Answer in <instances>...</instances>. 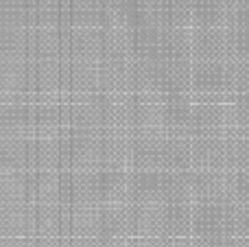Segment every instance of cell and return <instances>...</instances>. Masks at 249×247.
<instances>
[{
	"label": "cell",
	"mask_w": 249,
	"mask_h": 247,
	"mask_svg": "<svg viewBox=\"0 0 249 247\" xmlns=\"http://www.w3.org/2000/svg\"><path fill=\"white\" fill-rule=\"evenodd\" d=\"M190 241L199 247H225V206H190Z\"/></svg>",
	"instance_id": "cell-1"
},
{
	"label": "cell",
	"mask_w": 249,
	"mask_h": 247,
	"mask_svg": "<svg viewBox=\"0 0 249 247\" xmlns=\"http://www.w3.org/2000/svg\"><path fill=\"white\" fill-rule=\"evenodd\" d=\"M64 243L103 247V208H66Z\"/></svg>",
	"instance_id": "cell-2"
},
{
	"label": "cell",
	"mask_w": 249,
	"mask_h": 247,
	"mask_svg": "<svg viewBox=\"0 0 249 247\" xmlns=\"http://www.w3.org/2000/svg\"><path fill=\"white\" fill-rule=\"evenodd\" d=\"M66 134H103V99L99 94L88 99L64 101Z\"/></svg>",
	"instance_id": "cell-3"
},
{
	"label": "cell",
	"mask_w": 249,
	"mask_h": 247,
	"mask_svg": "<svg viewBox=\"0 0 249 247\" xmlns=\"http://www.w3.org/2000/svg\"><path fill=\"white\" fill-rule=\"evenodd\" d=\"M29 99L31 101L64 99V59L29 61Z\"/></svg>",
	"instance_id": "cell-4"
},
{
	"label": "cell",
	"mask_w": 249,
	"mask_h": 247,
	"mask_svg": "<svg viewBox=\"0 0 249 247\" xmlns=\"http://www.w3.org/2000/svg\"><path fill=\"white\" fill-rule=\"evenodd\" d=\"M190 96L193 101L225 99L223 61H193L190 64Z\"/></svg>",
	"instance_id": "cell-5"
},
{
	"label": "cell",
	"mask_w": 249,
	"mask_h": 247,
	"mask_svg": "<svg viewBox=\"0 0 249 247\" xmlns=\"http://www.w3.org/2000/svg\"><path fill=\"white\" fill-rule=\"evenodd\" d=\"M66 208H103L101 171H66Z\"/></svg>",
	"instance_id": "cell-6"
},
{
	"label": "cell",
	"mask_w": 249,
	"mask_h": 247,
	"mask_svg": "<svg viewBox=\"0 0 249 247\" xmlns=\"http://www.w3.org/2000/svg\"><path fill=\"white\" fill-rule=\"evenodd\" d=\"M66 171H101V136L66 134Z\"/></svg>",
	"instance_id": "cell-7"
},
{
	"label": "cell",
	"mask_w": 249,
	"mask_h": 247,
	"mask_svg": "<svg viewBox=\"0 0 249 247\" xmlns=\"http://www.w3.org/2000/svg\"><path fill=\"white\" fill-rule=\"evenodd\" d=\"M99 94V61H64V101Z\"/></svg>",
	"instance_id": "cell-8"
},
{
	"label": "cell",
	"mask_w": 249,
	"mask_h": 247,
	"mask_svg": "<svg viewBox=\"0 0 249 247\" xmlns=\"http://www.w3.org/2000/svg\"><path fill=\"white\" fill-rule=\"evenodd\" d=\"M29 204L66 208V171H29Z\"/></svg>",
	"instance_id": "cell-9"
},
{
	"label": "cell",
	"mask_w": 249,
	"mask_h": 247,
	"mask_svg": "<svg viewBox=\"0 0 249 247\" xmlns=\"http://www.w3.org/2000/svg\"><path fill=\"white\" fill-rule=\"evenodd\" d=\"M64 206H31V241H35V243H64Z\"/></svg>",
	"instance_id": "cell-10"
},
{
	"label": "cell",
	"mask_w": 249,
	"mask_h": 247,
	"mask_svg": "<svg viewBox=\"0 0 249 247\" xmlns=\"http://www.w3.org/2000/svg\"><path fill=\"white\" fill-rule=\"evenodd\" d=\"M138 232V206L123 204L103 206V239L105 243L114 241H136Z\"/></svg>",
	"instance_id": "cell-11"
},
{
	"label": "cell",
	"mask_w": 249,
	"mask_h": 247,
	"mask_svg": "<svg viewBox=\"0 0 249 247\" xmlns=\"http://www.w3.org/2000/svg\"><path fill=\"white\" fill-rule=\"evenodd\" d=\"M103 33L101 29H66L64 61H101Z\"/></svg>",
	"instance_id": "cell-12"
},
{
	"label": "cell",
	"mask_w": 249,
	"mask_h": 247,
	"mask_svg": "<svg viewBox=\"0 0 249 247\" xmlns=\"http://www.w3.org/2000/svg\"><path fill=\"white\" fill-rule=\"evenodd\" d=\"M66 136H31L29 171H66Z\"/></svg>",
	"instance_id": "cell-13"
},
{
	"label": "cell",
	"mask_w": 249,
	"mask_h": 247,
	"mask_svg": "<svg viewBox=\"0 0 249 247\" xmlns=\"http://www.w3.org/2000/svg\"><path fill=\"white\" fill-rule=\"evenodd\" d=\"M162 129L164 136L193 138V96H168L162 99Z\"/></svg>",
	"instance_id": "cell-14"
},
{
	"label": "cell",
	"mask_w": 249,
	"mask_h": 247,
	"mask_svg": "<svg viewBox=\"0 0 249 247\" xmlns=\"http://www.w3.org/2000/svg\"><path fill=\"white\" fill-rule=\"evenodd\" d=\"M31 136H66L64 99L31 101Z\"/></svg>",
	"instance_id": "cell-15"
},
{
	"label": "cell",
	"mask_w": 249,
	"mask_h": 247,
	"mask_svg": "<svg viewBox=\"0 0 249 247\" xmlns=\"http://www.w3.org/2000/svg\"><path fill=\"white\" fill-rule=\"evenodd\" d=\"M190 193V206L195 204H221L225 206L223 195V171H186Z\"/></svg>",
	"instance_id": "cell-16"
},
{
	"label": "cell",
	"mask_w": 249,
	"mask_h": 247,
	"mask_svg": "<svg viewBox=\"0 0 249 247\" xmlns=\"http://www.w3.org/2000/svg\"><path fill=\"white\" fill-rule=\"evenodd\" d=\"M193 169L225 171V136H193L190 138Z\"/></svg>",
	"instance_id": "cell-17"
},
{
	"label": "cell",
	"mask_w": 249,
	"mask_h": 247,
	"mask_svg": "<svg viewBox=\"0 0 249 247\" xmlns=\"http://www.w3.org/2000/svg\"><path fill=\"white\" fill-rule=\"evenodd\" d=\"M193 169L190 138L184 136H162L158 142V171L184 173Z\"/></svg>",
	"instance_id": "cell-18"
},
{
	"label": "cell",
	"mask_w": 249,
	"mask_h": 247,
	"mask_svg": "<svg viewBox=\"0 0 249 247\" xmlns=\"http://www.w3.org/2000/svg\"><path fill=\"white\" fill-rule=\"evenodd\" d=\"M193 61H225L228 31L225 29H190Z\"/></svg>",
	"instance_id": "cell-19"
},
{
	"label": "cell",
	"mask_w": 249,
	"mask_h": 247,
	"mask_svg": "<svg viewBox=\"0 0 249 247\" xmlns=\"http://www.w3.org/2000/svg\"><path fill=\"white\" fill-rule=\"evenodd\" d=\"M190 64L193 61H158V92L162 99L190 96Z\"/></svg>",
	"instance_id": "cell-20"
},
{
	"label": "cell",
	"mask_w": 249,
	"mask_h": 247,
	"mask_svg": "<svg viewBox=\"0 0 249 247\" xmlns=\"http://www.w3.org/2000/svg\"><path fill=\"white\" fill-rule=\"evenodd\" d=\"M66 29H101L103 22V0H72L61 2Z\"/></svg>",
	"instance_id": "cell-21"
},
{
	"label": "cell",
	"mask_w": 249,
	"mask_h": 247,
	"mask_svg": "<svg viewBox=\"0 0 249 247\" xmlns=\"http://www.w3.org/2000/svg\"><path fill=\"white\" fill-rule=\"evenodd\" d=\"M160 173L158 171H127V199L133 206L160 204Z\"/></svg>",
	"instance_id": "cell-22"
},
{
	"label": "cell",
	"mask_w": 249,
	"mask_h": 247,
	"mask_svg": "<svg viewBox=\"0 0 249 247\" xmlns=\"http://www.w3.org/2000/svg\"><path fill=\"white\" fill-rule=\"evenodd\" d=\"M131 138L124 134H101V171H129Z\"/></svg>",
	"instance_id": "cell-23"
},
{
	"label": "cell",
	"mask_w": 249,
	"mask_h": 247,
	"mask_svg": "<svg viewBox=\"0 0 249 247\" xmlns=\"http://www.w3.org/2000/svg\"><path fill=\"white\" fill-rule=\"evenodd\" d=\"M99 96L101 99H121L129 94L127 64L123 61H99Z\"/></svg>",
	"instance_id": "cell-24"
},
{
	"label": "cell",
	"mask_w": 249,
	"mask_h": 247,
	"mask_svg": "<svg viewBox=\"0 0 249 247\" xmlns=\"http://www.w3.org/2000/svg\"><path fill=\"white\" fill-rule=\"evenodd\" d=\"M193 136H223V101H193Z\"/></svg>",
	"instance_id": "cell-25"
},
{
	"label": "cell",
	"mask_w": 249,
	"mask_h": 247,
	"mask_svg": "<svg viewBox=\"0 0 249 247\" xmlns=\"http://www.w3.org/2000/svg\"><path fill=\"white\" fill-rule=\"evenodd\" d=\"M228 11L223 0H195L190 2V29H225Z\"/></svg>",
	"instance_id": "cell-26"
},
{
	"label": "cell",
	"mask_w": 249,
	"mask_h": 247,
	"mask_svg": "<svg viewBox=\"0 0 249 247\" xmlns=\"http://www.w3.org/2000/svg\"><path fill=\"white\" fill-rule=\"evenodd\" d=\"M160 31H190V0L153 2Z\"/></svg>",
	"instance_id": "cell-27"
},
{
	"label": "cell",
	"mask_w": 249,
	"mask_h": 247,
	"mask_svg": "<svg viewBox=\"0 0 249 247\" xmlns=\"http://www.w3.org/2000/svg\"><path fill=\"white\" fill-rule=\"evenodd\" d=\"M158 61H193L190 31H160Z\"/></svg>",
	"instance_id": "cell-28"
},
{
	"label": "cell",
	"mask_w": 249,
	"mask_h": 247,
	"mask_svg": "<svg viewBox=\"0 0 249 247\" xmlns=\"http://www.w3.org/2000/svg\"><path fill=\"white\" fill-rule=\"evenodd\" d=\"M223 136H249V96L223 99Z\"/></svg>",
	"instance_id": "cell-29"
},
{
	"label": "cell",
	"mask_w": 249,
	"mask_h": 247,
	"mask_svg": "<svg viewBox=\"0 0 249 247\" xmlns=\"http://www.w3.org/2000/svg\"><path fill=\"white\" fill-rule=\"evenodd\" d=\"M160 173V204H177V206H190V193H188V179L184 173H171V171H158Z\"/></svg>",
	"instance_id": "cell-30"
},
{
	"label": "cell",
	"mask_w": 249,
	"mask_h": 247,
	"mask_svg": "<svg viewBox=\"0 0 249 247\" xmlns=\"http://www.w3.org/2000/svg\"><path fill=\"white\" fill-rule=\"evenodd\" d=\"M158 142H160V138H155V136H142V134L133 136L129 169L158 171Z\"/></svg>",
	"instance_id": "cell-31"
},
{
	"label": "cell",
	"mask_w": 249,
	"mask_h": 247,
	"mask_svg": "<svg viewBox=\"0 0 249 247\" xmlns=\"http://www.w3.org/2000/svg\"><path fill=\"white\" fill-rule=\"evenodd\" d=\"M249 245V206H225V245Z\"/></svg>",
	"instance_id": "cell-32"
},
{
	"label": "cell",
	"mask_w": 249,
	"mask_h": 247,
	"mask_svg": "<svg viewBox=\"0 0 249 247\" xmlns=\"http://www.w3.org/2000/svg\"><path fill=\"white\" fill-rule=\"evenodd\" d=\"M225 96H249V59H225Z\"/></svg>",
	"instance_id": "cell-33"
},
{
	"label": "cell",
	"mask_w": 249,
	"mask_h": 247,
	"mask_svg": "<svg viewBox=\"0 0 249 247\" xmlns=\"http://www.w3.org/2000/svg\"><path fill=\"white\" fill-rule=\"evenodd\" d=\"M225 206H249V171H223Z\"/></svg>",
	"instance_id": "cell-34"
},
{
	"label": "cell",
	"mask_w": 249,
	"mask_h": 247,
	"mask_svg": "<svg viewBox=\"0 0 249 247\" xmlns=\"http://www.w3.org/2000/svg\"><path fill=\"white\" fill-rule=\"evenodd\" d=\"M101 199H103V206L129 201L127 171H101Z\"/></svg>",
	"instance_id": "cell-35"
},
{
	"label": "cell",
	"mask_w": 249,
	"mask_h": 247,
	"mask_svg": "<svg viewBox=\"0 0 249 247\" xmlns=\"http://www.w3.org/2000/svg\"><path fill=\"white\" fill-rule=\"evenodd\" d=\"M225 171H249V136H225Z\"/></svg>",
	"instance_id": "cell-36"
},
{
	"label": "cell",
	"mask_w": 249,
	"mask_h": 247,
	"mask_svg": "<svg viewBox=\"0 0 249 247\" xmlns=\"http://www.w3.org/2000/svg\"><path fill=\"white\" fill-rule=\"evenodd\" d=\"M228 31V57L225 59H249V29Z\"/></svg>",
	"instance_id": "cell-37"
},
{
	"label": "cell",
	"mask_w": 249,
	"mask_h": 247,
	"mask_svg": "<svg viewBox=\"0 0 249 247\" xmlns=\"http://www.w3.org/2000/svg\"><path fill=\"white\" fill-rule=\"evenodd\" d=\"M228 26L225 29H249V0H228Z\"/></svg>",
	"instance_id": "cell-38"
},
{
	"label": "cell",
	"mask_w": 249,
	"mask_h": 247,
	"mask_svg": "<svg viewBox=\"0 0 249 247\" xmlns=\"http://www.w3.org/2000/svg\"><path fill=\"white\" fill-rule=\"evenodd\" d=\"M136 247H173L168 241H160V239H140L136 241Z\"/></svg>",
	"instance_id": "cell-39"
},
{
	"label": "cell",
	"mask_w": 249,
	"mask_h": 247,
	"mask_svg": "<svg viewBox=\"0 0 249 247\" xmlns=\"http://www.w3.org/2000/svg\"><path fill=\"white\" fill-rule=\"evenodd\" d=\"M103 247H136V241H114V243H105Z\"/></svg>",
	"instance_id": "cell-40"
},
{
	"label": "cell",
	"mask_w": 249,
	"mask_h": 247,
	"mask_svg": "<svg viewBox=\"0 0 249 247\" xmlns=\"http://www.w3.org/2000/svg\"><path fill=\"white\" fill-rule=\"evenodd\" d=\"M173 247H197L190 239H184V241H177V243H173Z\"/></svg>",
	"instance_id": "cell-41"
},
{
	"label": "cell",
	"mask_w": 249,
	"mask_h": 247,
	"mask_svg": "<svg viewBox=\"0 0 249 247\" xmlns=\"http://www.w3.org/2000/svg\"><path fill=\"white\" fill-rule=\"evenodd\" d=\"M33 247H64V243H35L33 241Z\"/></svg>",
	"instance_id": "cell-42"
},
{
	"label": "cell",
	"mask_w": 249,
	"mask_h": 247,
	"mask_svg": "<svg viewBox=\"0 0 249 247\" xmlns=\"http://www.w3.org/2000/svg\"><path fill=\"white\" fill-rule=\"evenodd\" d=\"M225 247H249V245H232V243H230V245H225Z\"/></svg>",
	"instance_id": "cell-43"
},
{
	"label": "cell",
	"mask_w": 249,
	"mask_h": 247,
	"mask_svg": "<svg viewBox=\"0 0 249 247\" xmlns=\"http://www.w3.org/2000/svg\"><path fill=\"white\" fill-rule=\"evenodd\" d=\"M64 247H88V245H66L64 243Z\"/></svg>",
	"instance_id": "cell-44"
},
{
	"label": "cell",
	"mask_w": 249,
	"mask_h": 247,
	"mask_svg": "<svg viewBox=\"0 0 249 247\" xmlns=\"http://www.w3.org/2000/svg\"><path fill=\"white\" fill-rule=\"evenodd\" d=\"M197 247H199V245H197Z\"/></svg>",
	"instance_id": "cell-45"
}]
</instances>
